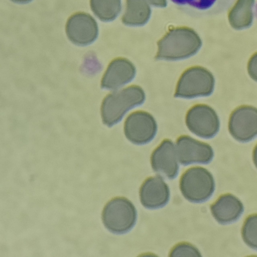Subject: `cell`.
<instances>
[{"instance_id": "obj_23", "label": "cell", "mask_w": 257, "mask_h": 257, "mask_svg": "<svg viewBox=\"0 0 257 257\" xmlns=\"http://www.w3.org/2000/svg\"><path fill=\"white\" fill-rule=\"evenodd\" d=\"M252 157L253 163L257 168V145L253 150Z\"/></svg>"}, {"instance_id": "obj_22", "label": "cell", "mask_w": 257, "mask_h": 257, "mask_svg": "<svg viewBox=\"0 0 257 257\" xmlns=\"http://www.w3.org/2000/svg\"><path fill=\"white\" fill-rule=\"evenodd\" d=\"M152 5L156 7H165L167 3L166 0H148Z\"/></svg>"}, {"instance_id": "obj_24", "label": "cell", "mask_w": 257, "mask_h": 257, "mask_svg": "<svg viewBox=\"0 0 257 257\" xmlns=\"http://www.w3.org/2000/svg\"><path fill=\"white\" fill-rule=\"evenodd\" d=\"M15 3L24 4L31 2L32 0H11Z\"/></svg>"}, {"instance_id": "obj_16", "label": "cell", "mask_w": 257, "mask_h": 257, "mask_svg": "<svg viewBox=\"0 0 257 257\" xmlns=\"http://www.w3.org/2000/svg\"><path fill=\"white\" fill-rule=\"evenodd\" d=\"M254 0H237L230 10L228 20L232 27L242 29L249 27L253 19L252 7Z\"/></svg>"}, {"instance_id": "obj_2", "label": "cell", "mask_w": 257, "mask_h": 257, "mask_svg": "<svg viewBox=\"0 0 257 257\" xmlns=\"http://www.w3.org/2000/svg\"><path fill=\"white\" fill-rule=\"evenodd\" d=\"M145 95L137 86H132L107 95L101 106L103 123L111 126L121 120L126 112L143 103Z\"/></svg>"}, {"instance_id": "obj_9", "label": "cell", "mask_w": 257, "mask_h": 257, "mask_svg": "<svg viewBox=\"0 0 257 257\" xmlns=\"http://www.w3.org/2000/svg\"><path fill=\"white\" fill-rule=\"evenodd\" d=\"M69 39L74 44L85 46L93 42L97 37L98 28L95 19L89 14L78 13L71 16L66 25Z\"/></svg>"}, {"instance_id": "obj_1", "label": "cell", "mask_w": 257, "mask_h": 257, "mask_svg": "<svg viewBox=\"0 0 257 257\" xmlns=\"http://www.w3.org/2000/svg\"><path fill=\"white\" fill-rule=\"evenodd\" d=\"M199 36L188 28L171 30L158 43L157 59L176 60L189 57L201 46Z\"/></svg>"}, {"instance_id": "obj_18", "label": "cell", "mask_w": 257, "mask_h": 257, "mask_svg": "<svg viewBox=\"0 0 257 257\" xmlns=\"http://www.w3.org/2000/svg\"><path fill=\"white\" fill-rule=\"evenodd\" d=\"M241 235L244 242L248 246L257 249V214H251L246 218Z\"/></svg>"}, {"instance_id": "obj_20", "label": "cell", "mask_w": 257, "mask_h": 257, "mask_svg": "<svg viewBox=\"0 0 257 257\" xmlns=\"http://www.w3.org/2000/svg\"><path fill=\"white\" fill-rule=\"evenodd\" d=\"M174 3L185 5L188 4L199 9H206L210 8L216 0H171Z\"/></svg>"}, {"instance_id": "obj_19", "label": "cell", "mask_w": 257, "mask_h": 257, "mask_svg": "<svg viewBox=\"0 0 257 257\" xmlns=\"http://www.w3.org/2000/svg\"><path fill=\"white\" fill-rule=\"evenodd\" d=\"M171 256H201L199 250L194 246L186 243H182L176 245L171 251Z\"/></svg>"}, {"instance_id": "obj_7", "label": "cell", "mask_w": 257, "mask_h": 257, "mask_svg": "<svg viewBox=\"0 0 257 257\" xmlns=\"http://www.w3.org/2000/svg\"><path fill=\"white\" fill-rule=\"evenodd\" d=\"M230 134L236 140L246 142L257 136V108L241 106L231 113L228 123Z\"/></svg>"}, {"instance_id": "obj_14", "label": "cell", "mask_w": 257, "mask_h": 257, "mask_svg": "<svg viewBox=\"0 0 257 257\" xmlns=\"http://www.w3.org/2000/svg\"><path fill=\"white\" fill-rule=\"evenodd\" d=\"M214 218L221 224H227L237 220L243 211V205L234 195L227 193L220 196L211 205Z\"/></svg>"}, {"instance_id": "obj_6", "label": "cell", "mask_w": 257, "mask_h": 257, "mask_svg": "<svg viewBox=\"0 0 257 257\" xmlns=\"http://www.w3.org/2000/svg\"><path fill=\"white\" fill-rule=\"evenodd\" d=\"M186 122L190 131L203 138L213 137L219 129V120L216 113L205 104L192 107L187 112Z\"/></svg>"}, {"instance_id": "obj_5", "label": "cell", "mask_w": 257, "mask_h": 257, "mask_svg": "<svg viewBox=\"0 0 257 257\" xmlns=\"http://www.w3.org/2000/svg\"><path fill=\"white\" fill-rule=\"evenodd\" d=\"M214 86L212 73L201 67H193L181 76L176 90L175 97L192 98L211 94Z\"/></svg>"}, {"instance_id": "obj_17", "label": "cell", "mask_w": 257, "mask_h": 257, "mask_svg": "<svg viewBox=\"0 0 257 257\" xmlns=\"http://www.w3.org/2000/svg\"><path fill=\"white\" fill-rule=\"evenodd\" d=\"M90 4L95 15L105 22L115 19L121 9L120 0H90Z\"/></svg>"}, {"instance_id": "obj_11", "label": "cell", "mask_w": 257, "mask_h": 257, "mask_svg": "<svg viewBox=\"0 0 257 257\" xmlns=\"http://www.w3.org/2000/svg\"><path fill=\"white\" fill-rule=\"evenodd\" d=\"M151 164L153 170L161 176L171 179L178 173L176 149L170 140H164L152 155Z\"/></svg>"}, {"instance_id": "obj_15", "label": "cell", "mask_w": 257, "mask_h": 257, "mask_svg": "<svg viewBox=\"0 0 257 257\" xmlns=\"http://www.w3.org/2000/svg\"><path fill=\"white\" fill-rule=\"evenodd\" d=\"M150 8L146 0H126V8L122 22L129 26H142L149 20Z\"/></svg>"}, {"instance_id": "obj_10", "label": "cell", "mask_w": 257, "mask_h": 257, "mask_svg": "<svg viewBox=\"0 0 257 257\" xmlns=\"http://www.w3.org/2000/svg\"><path fill=\"white\" fill-rule=\"evenodd\" d=\"M176 152L180 163L188 165L194 163L206 164L213 159L211 147L188 136H181L177 141Z\"/></svg>"}, {"instance_id": "obj_8", "label": "cell", "mask_w": 257, "mask_h": 257, "mask_svg": "<svg viewBox=\"0 0 257 257\" xmlns=\"http://www.w3.org/2000/svg\"><path fill=\"white\" fill-rule=\"evenodd\" d=\"M124 130L130 141L137 145H143L150 142L155 137L157 124L150 114L145 111H137L127 117Z\"/></svg>"}, {"instance_id": "obj_12", "label": "cell", "mask_w": 257, "mask_h": 257, "mask_svg": "<svg viewBox=\"0 0 257 257\" xmlns=\"http://www.w3.org/2000/svg\"><path fill=\"white\" fill-rule=\"evenodd\" d=\"M140 196L141 203L145 207L157 209L163 207L168 203L170 190L161 178L154 177L148 178L143 184Z\"/></svg>"}, {"instance_id": "obj_3", "label": "cell", "mask_w": 257, "mask_h": 257, "mask_svg": "<svg viewBox=\"0 0 257 257\" xmlns=\"http://www.w3.org/2000/svg\"><path fill=\"white\" fill-rule=\"evenodd\" d=\"M180 187L186 199L192 202L200 203L212 196L215 182L213 176L207 169L196 167L189 169L182 176Z\"/></svg>"}, {"instance_id": "obj_4", "label": "cell", "mask_w": 257, "mask_h": 257, "mask_svg": "<svg viewBox=\"0 0 257 257\" xmlns=\"http://www.w3.org/2000/svg\"><path fill=\"white\" fill-rule=\"evenodd\" d=\"M102 218L105 227L109 231L122 234L134 227L137 213L131 201L125 198L118 197L106 204L102 212Z\"/></svg>"}, {"instance_id": "obj_13", "label": "cell", "mask_w": 257, "mask_h": 257, "mask_svg": "<svg viewBox=\"0 0 257 257\" xmlns=\"http://www.w3.org/2000/svg\"><path fill=\"white\" fill-rule=\"evenodd\" d=\"M134 65L124 58H117L109 65L101 81V87L115 89L132 81L135 76Z\"/></svg>"}, {"instance_id": "obj_21", "label": "cell", "mask_w": 257, "mask_h": 257, "mask_svg": "<svg viewBox=\"0 0 257 257\" xmlns=\"http://www.w3.org/2000/svg\"><path fill=\"white\" fill-rule=\"evenodd\" d=\"M248 72L250 76L257 81V53L250 58L247 65Z\"/></svg>"}]
</instances>
